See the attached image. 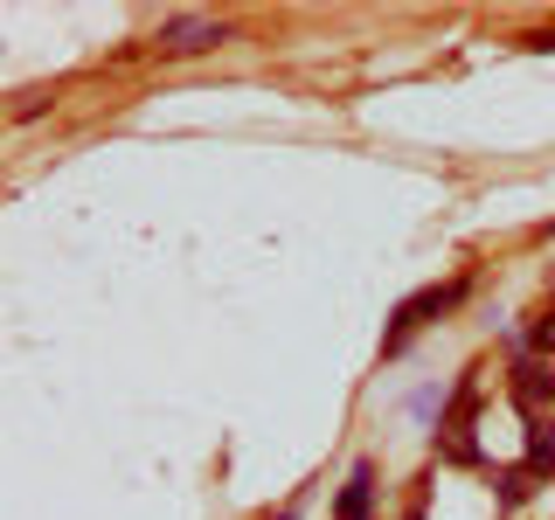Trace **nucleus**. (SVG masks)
I'll use <instances>...</instances> for the list:
<instances>
[{
  "label": "nucleus",
  "instance_id": "39448f33",
  "mask_svg": "<svg viewBox=\"0 0 555 520\" xmlns=\"http://www.w3.org/2000/svg\"><path fill=\"white\" fill-rule=\"evenodd\" d=\"M528 340H534V347H542V354H555V312H548V320H542V326H534V334H528Z\"/></svg>",
  "mask_w": 555,
  "mask_h": 520
},
{
  "label": "nucleus",
  "instance_id": "20e7f679",
  "mask_svg": "<svg viewBox=\"0 0 555 520\" xmlns=\"http://www.w3.org/2000/svg\"><path fill=\"white\" fill-rule=\"evenodd\" d=\"M528 472H507V479H500V499H507V507H520V499H528Z\"/></svg>",
  "mask_w": 555,
  "mask_h": 520
},
{
  "label": "nucleus",
  "instance_id": "f257e3e1",
  "mask_svg": "<svg viewBox=\"0 0 555 520\" xmlns=\"http://www.w3.org/2000/svg\"><path fill=\"white\" fill-rule=\"evenodd\" d=\"M216 42H230V28L208 22V14H173V22H160V56H202Z\"/></svg>",
  "mask_w": 555,
  "mask_h": 520
},
{
  "label": "nucleus",
  "instance_id": "7ed1b4c3",
  "mask_svg": "<svg viewBox=\"0 0 555 520\" xmlns=\"http://www.w3.org/2000/svg\"><path fill=\"white\" fill-rule=\"evenodd\" d=\"M369 499H375V465H354L347 472V485H340V520H369Z\"/></svg>",
  "mask_w": 555,
  "mask_h": 520
},
{
  "label": "nucleus",
  "instance_id": "0eeeda50",
  "mask_svg": "<svg viewBox=\"0 0 555 520\" xmlns=\"http://www.w3.org/2000/svg\"><path fill=\"white\" fill-rule=\"evenodd\" d=\"M278 520H292V514H278Z\"/></svg>",
  "mask_w": 555,
  "mask_h": 520
},
{
  "label": "nucleus",
  "instance_id": "f03ea898",
  "mask_svg": "<svg viewBox=\"0 0 555 520\" xmlns=\"http://www.w3.org/2000/svg\"><path fill=\"white\" fill-rule=\"evenodd\" d=\"M465 277H451V285H438V291H416V299H403L396 306V334H389V347H403V334L410 326H424V320H438V312H451V306H465Z\"/></svg>",
  "mask_w": 555,
  "mask_h": 520
},
{
  "label": "nucleus",
  "instance_id": "423d86ee",
  "mask_svg": "<svg viewBox=\"0 0 555 520\" xmlns=\"http://www.w3.org/2000/svg\"><path fill=\"white\" fill-rule=\"evenodd\" d=\"M548 395H555V381H548Z\"/></svg>",
  "mask_w": 555,
  "mask_h": 520
}]
</instances>
